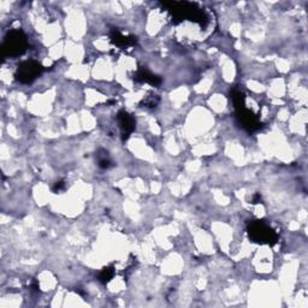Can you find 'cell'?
Masks as SVG:
<instances>
[{
  "label": "cell",
  "instance_id": "7a4b0ae2",
  "mask_svg": "<svg viewBox=\"0 0 308 308\" xmlns=\"http://www.w3.org/2000/svg\"><path fill=\"white\" fill-rule=\"evenodd\" d=\"M26 46H28L26 38L21 31L10 32L3 45L4 55H9V57L21 55L26 49Z\"/></svg>",
  "mask_w": 308,
  "mask_h": 308
},
{
  "label": "cell",
  "instance_id": "3957f363",
  "mask_svg": "<svg viewBox=\"0 0 308 308\" xmlns=\"http://www.w3.org/2000/svg\"><path fill=\"white\" fill-rule=\"evenodd\" d=\"M249 235L256 242L259 243L272 244L277 240L276 233L270 227H267L264 221L260 220L253 221L249 225Z\"/></svg>",
  "mask_w": 308,
  "mask_h": 308
},
{
  "label": "cell",
  "instance_id": "277c9868",
  "mask_svg": "<svg viewBox=\"0 0 308 308\" xmlns=\"http://www.w3.org/2000/svg\"><path fill=\"white\" fill-rule=\"evenodd\" d=\"M42 66L35 61H26L18 66L16 77L22 83H32L41 74Z\"/></svg>",
  "mask_w": 308,
  "mask_h": 308
},
{
  "label": "cell",
  "instance_id": "9c48e42d",
  "mask_svg": "<svg viewBox=\"0 0 308 308\" xmlns=\"http://www.w3.org/2000/svg\"><path fill=\"white\" fill-rule=\"evenodd\" d=\"M63 188H64V183H63V182H59V183L55 184L54 189L59 191V190H61V189H63Z\"/></svg>",
  "mask_w": 308,
  "mask_h": 308
},
{
  "label": "cell",
  "instance_id": "6da1fadb",
  "mask_svg": "<svg viewBox=\"0 0 308 308\" xmlns=\"http://www.w3.org/2000/svg\"><path fill=\"white\" fill-rule=\"evenodd\" d=\"M233 100L235 108H236L237 117L240 118L241 124L244 129L247 130L253 131L260 128V122L258 121V118L251 114V111L248 110L244 105V98L243 94L240 91H234L233 92Z\"/></svg>",
  "mask_w": 308,
  "mask_h": 308
},
{
  "label": "cell",
  "instance_id": "52a82bcc",
  "mask_svg": "<svg viewBox=\"0 0 308 308\" xmlns=\"http://www.w3.org/2000/svg\"><path fill=\"white\" fill-rule=\"evenodd\" d=\"M135 79L138 82H145V83H150L152 86H158L160 83V78L154 76L153 74H151L150 71L145 70V69H140L135 75Z\"/></svg>",
  "mask_w": 308,
  "mask_h": 308
},
{
  "label": "cell",
  "instance_id": "8992f818",
  "mask_svg": "<svg viewBox=\"0 0 308 308\" xmlns=\"http://www.w3.org/2000/svg\"><path fill=\"white\" fill-rule=\"evenodd\" d=\"M111 41L114 42L116 46H118V47L124 48L130 47V46L136 42V40H135V38H132V36H125L118 31H114L111 33Z\"/></svg>",
  "mask_w": 308,
  "mask_h": 308
},
{
  "label": "cell",
  "instance_id": "ba28073f",
  "mask_svg": "<svg viewBox=\"0 0 308 308\" xmlns=\"http://www.w3.org/2000/svg\"><path fill=\"white\" fill-rule=\"evenodd\" d=\"M114 274H115V271H114V269H112V267H106V269L101 271V273H100V276H99V278H100L101 282L106 283V282H108V281H110L112 277H114Z\"/></svg>",
  "mask_w": 308,
  "mask_h": 308
},
{
  "label": "cell",
  "instance_id": "5b68a950",
  "mask_svg": "<svg viewBox=\"0 0 308 308\" xmlns=\"http://www.w3.org/2000/svg\"><path fill=\"white\" fill-rule=\"evenodd\" d=\"M118 124L119 128H121L122 134H123L124 137H128L129 135L131 134L132 130L135 129V121L134 118L131 117L128 112L125 111H121L118 114Z\"/></svg>",
  "mask_w": 308,
  "mask_h": 308
}]
</instances>
